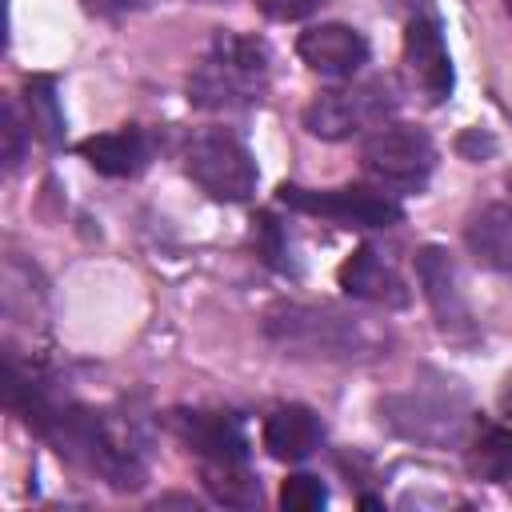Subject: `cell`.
<instances>
[{
    "label": "cell",
    "mask_w": 512,
    "mask_h": 512,
    "mask_svg": "<svg viewBox=\"0 0 512 512\" xmlns=\"http://www.w3.org/2000/svg\"><path fill=\"white\" fill-rule=\"evenodd\" d=\"M24 108H28L32 132H36L48 148H60V140H64V112H60L56 80H52V76H32V80H28V88H24Z\"/></svg>",
    "instance_id": "18"
},
{
    "label": "cell",
    "mask_w": 512,
    "mask_h": 512,
    "mask_svg": "<svg viewBox=\"0 0 512 512\" xmlns=\"http://www.w3.org/2000/svg\"><path fill=\"white\" fill-rule=\"evenodd\" d=\"M200 476H204V488L212 492V500H220L228 508L260 504V480L252 476L248 460H200Z\"/></svg>",
    "instance_id": "17"
},
{
    "label": "cell",
    "mask_w": 512,
    "mask_h": 512,
    "mask_svg": "<svg viewBox=\"0 0 512 512\" xmlns=\"http://www.w3.org/2000/svg\"><path fill=\"white\" fill-rule=\"evenodd\" d=\"M404 64H408L416 88L432 104H444L452 96L456 72H452V56H448V44H444L436 16H412L404 24Z\"/></svg>",
    "instance_id": "10"
},
{
    "label": "cell",
    "mask_w": 512,
    "mask_h": 512,
    "mask_svg": "<svg viewBox=\"0 0 512 512\" xmlns=\"http://www.w3.org/2000/svg\"><path fill=\"white\" fill-rule=\"evenodd\" d=\"M28 132H32V124H24L20 108L12 100H4V108H0V160H4V168H16L24 160Z\"/></svg>",
    "instance_id": "21"
},
{
    "label": "cell",
    "mask_w": 512,
    "mask_h": 512,
    "mask_svg": "<svg viewBox=\"0 0 512 512\" xmlns=\"http://www.w3.org/2000/svg\"><path fill=\"white\" fill-rule=\"evenodd\" d=\"M264 336L288 356L312 360H352L368 356L376 344L372 328L360 316L328 304H276L264 316Z\"/></svg>",
    "instance_id": "3"
},
{
    "label": "cell",
    "mask_w": 512,
    "mask_h": 512,
    "mask_svg": "<svg viewBox=\"0 0 512 512\" xmlns=\"http://www.w3.org/2000/svg\"><path fill=\"white\" fill-rule=\"evenodd\" d=\"M184 172L192 176V184L200 192H208L212 200H224V204L248 200L260 180L252 152L220 128H208L184 144Z\"/></svg>",
    "instance_id": "6"
},
{
    "label": "cell",
    "mask_w": 512,
    "mask_h": 512,
    "mask_svg": "<svg viewBox=\"0 0 512 512\" xmlns=\"http://www.w3.org/2000/svg\"><path fill=\"white\" fill-rule=\"evenodd\" d=\"M280 204L308 212V216H324L340 228H392L404 220V208L392 200V192L384 188H364V184H348V188H300V184H280L276 192Z\"/></svg>",
    "instance_id": "7"
},
{
    "label": "cell",
    "mask_w": 512,
    "mask_h": 512,
    "mask_svg": "<svg viewBox=\"0 0 512 512\" xmlns=\"http://www.w3.org/2000/svg\"><path fill=\"white\" fill-rule=\"evenodd\" d=\"M396 104H400V96H396L392 80H384V76L336 84V88H324L320 96H312V104L304 108V128L316 140H348V136L388 124Z\"/></svg>",
    "instance_id": "4"
},
{
    "label": "cell",
    "mask_w": 512,
    "mask_h": 512,
    "mask_svg": "<svg viewBox=\"0 0 512 512\" xmlns=\"http://www.w3.org/2000/svg\"><path fill=\"white\" fill-rule=\"evenodd\" d=\"M144 0H84V8L88 12H96V16H120V12H132V8H140Z\"/></svg>",
    "instance_id": "24"
},
{
    "label": "cell",
    "mask_w": 512,
    "mask_h": 512,
    "mask_svg": "<svg viewBox=\"0 0 512 512\" xmlns=\"http://www.w3.org/2000/svg\"><path fill=\"white\" fill-rule=\"evenodd\" d=\"M500 4H504V12H508V16H512V0H500Z\"/></svg>",
    "instance_id": "26"
},
{
    "label": "cell",
    "mask_w": 512,
    "mask_h": 512,
    "mask_svg": "<svg viewBox=\"0 0 512 512\" xmlns=\"http://www.w3.org/2000/svg\"><path fill=\"white\" fill-rule=\"evenodd\" d=\"M464 244L484 268L512 276V204H484L472 212L464 224Z\"/></svg>",
    "instance_id": "16"
},
{
    "label": "cell",
    "mask_w": 512,
    "mask_h": 512,
    "mask_svg": "<svg viewBox=\"0 0 512 512\" xmlns=\"http://www.w3.org/2000/svg\"><path fill=\"white\" fill-rule=\"evenodd\" d=\"M508 192H512V172H508Z\"/></svg>",
    "instance_id": "27"
},
{
    "label": "cell",
    "mask_w": 512,
    "mask_h": 512,
    "mask_svg": "<svg viewBox=\"0 0 512 512\" xmlns=\"http://www.w3.org/2000/svg\"><path fill=\"white\" fill-rule=\"evenodd\" d=\"M416 280L424 288V300L432 304V316H436L440 332L452 336V340H472L476 324H472V308L464 300V288H460L452 256L444 248H436V244L420 248L416 252Z\"/></svg>",
    "instance_id": "9"
},
{
    "label": "cell",
    "mask_w": 512,
    "mask_h": 512,
    "mask_svg": "<svg viewBox=\"0 0 512 512\" xmlns=\"http://www.w3.org/2000/svg\"><path fill=\"white\" fill-rule=\"evenodd\" d=\"M76 152L104 176H136L152 160V136L140 124H124L116 132H100L76 144Z\"/></svg>",
    "instance_id": "14"
},
{
    "label": "cell",
    "mask_w": 512,
    "mask_h": 512,
    "mask_svg": "<svg viewBox=\"0 0 512 512\" xmlns=\"http://www.w3.org/2000/svg\"><path fill=\"white\" fill-rule=\"evenodd\" d=\"M260 4H264V12L272 20H304V16H312L328 0H260Z\"/></svg>",
    "instance_id": "22"
},
{
    "label": "cell",
    "mask_w": 512,
    "mask_h": 512,
    "mask_svg": "<svg viewBox=\"0 0 512 512\" xmlns=\"http://www.w3.org/2000/svg\"><path fill=\"white\" fill-rule=\"evenodd\" d=\"M360 164L368 180L384 192H420L436 168V144L420 124H380L364 148Z\"/></svg>",
    "instance_id": "5"
},
{
    "label": "cell",
    "mask_w": 512,
    "mask_h": 512,
    "mask_svg": "<svg viewBox=\"0 0 512 512\" xmlns=\"http://www.w3.org/2000/svg\"><path fill=\"white\" fill-rule=\"evenodd\" d=\"M268 88V48L256 36L216 32L188 76V104L204 112L248 108Z\"/></svg>",
    "instance_id": "2"
},
{
    "label": "cell",
    "mask_w": 512,
    "mask_h": 512,
    "mask_svg": "<svg viewBox=\"0 0 512 512\" xmlns=\"http://www.w3.org/2000/svg\"><path fill=\"white\" fill-rule=\"evenodd\" d=\"M324 504H328V488L316 476H308V472L288 476L284 488H280V508L284 512H316Z\"/></svg>",
    "instance_id": "20"
},
{
    "label": "cell",
    "mask_w": 512,
    "mask_h": 512,
    "mask_svg": "<svg viewBox=\"0 0 512 512\" xmlns=\"http://www.w3.org/2000/svg\"><path fill=\"white\" fill-rule=\"evenodd\" d=\"M468 468L480 480H508L512 476V432L504 428H484L468 452Z\"/></svg>",
    "instance_id": "19"
},
{
    "label": "cell",
    "mask_w": 512,
    "mask_h": 512,
    "mask_svg": "<svg viewBox=\"0 0 512 512\" xmlns=\"http://www.w3.org/2000/svg\"><path fill=\"white\" fill-rule=\"evenodd\" d=\"M48 436L60 444V452L80 456L120 492L140 488L148 476V432L132 412L124 416V412L64 408Z\"/></svg>",
    "instance_id": "1"
},
{
    "label": "cell",
    "mask_w": 512,
    "mask_h": 512,
    "mask_svg": "<svg viewBox=\"0 0 512 512\" xmlns=\"http://www.w3.org/2000/svg\"><path fill=\"white\" fill-rule=\"evenodd\" d=\"M456 148H460L464 160H476V164H480V160H488V156L496 152V140H492L484 128H468V132L456 140Z\"/></svg>",
    "instance_id": "23"
},
{
    "label": "cell",
    "mask_w": 512,
    "mask_h": 512,
    "mask_svg": "<svg viewBox=\"0 0 512 512\" xmlns=\"http://www.w3.org/2000/svg\"><path fill=\"white\" fill-rule=\"evenodd\" d=\"M380 416L384 424L412 440V444H424V448H448V444H460L464 440V428H468V408L460 396L452 392H400V396H384L380 400Z\"/></svg>",
    "instance_id": "8"
},
{
    "label": "cell",
    "mask_w": 512,
    "mask_h": 512,
    "mask_svg": "<svg viewBox=\"0 0 512 512\" xmlns=\"http://www.w3.org/2000/svg\"><path fill=\"white\" fill-rule=\"evenodd\" d=\"M340 288L356 300H368V304H384V308H404L408 304V284L404 276L396 272V264L388 256H380L376 248H356L340 272H336Z\"/></svg>",
    "instance_id": "13"
},
{
    "label": "cell",
    "mask_w": 512,
    "mask_h": 512,
    "mask_svg": "<svg viewBox=\"0 0 512 512\" xmlns=\"http://www.w3.org/2000/svg\"><path fill=\"white\" fill-rule=\"evenodd\" d=\"M296 56H300L312 72H320V76L352 80V76L368 64V40H364V32H356L352 24H316V28L300 32Z\"/></svg>",
    "instance_id": "11"
},
{
    "label": "cell",
    "mask_w": 512,
    "mask_h": 512,
    "mask_svg": "<svg viewBox=\"0 0 512 512\" xmlns=\"http://www.w3.org/2000/svg\"><path fill=\"white\" fill-rule=\"evenodd\" d=\"M324 444V424L312 408L304 404H280L276 412H268L264 420V448L272 460L296 464L308 460L316 448Z\"/></svg>",
    "instance_id": "15"
},
{
    "label": "cell",
    "mask_w": 512,
    "mask_h": 512,
    "mask_svg": "<svg viewBox=\"0 0 512 512\" xmlns=\"http://www.w3.org/2000/svg\"><path fill=\"white\" fill-rule=\"evenodd\" d=\"M168 424H172L176 440L188 452H196L200 460H248V436L224 412L176 408V412H168Z\"/></svg>",
    "instance_id": "12"
},
{
    "label": "cell",
    "mask_w": 512,
    "mask_h": 512,
    "mask_svg": "<svg viewBox=\"0 0 512 512\" xmlns=\"http://www.w3.org/2000/svg\"><path fill=\"white\" fill-rule=\"evenodd\" d=\"M504 420L512 424V384H508V392H504Z\"/></svg>",
    "instance_id": "25"
}]
</instances>
